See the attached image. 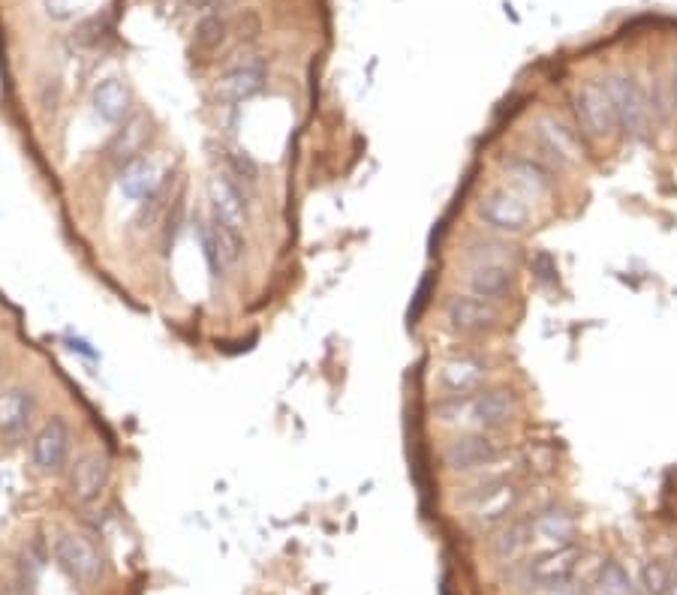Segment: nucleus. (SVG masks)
<instances>
[{
  "label": "nucleus",
  "instance_id": "obj_1",
  "mask_svg": "<svg viewBox=\"0 0 677 595\" xmlns=\"http://www.w3.org/2000/svg\"><path fill=\"white\" fill-rule=\"evenodd\" d=\"M518 409L522 403L512 388L488 386L464 397H437L431 403V419L455 433H470V430L499 433L515 421Z\"/></svg>",
  "mask_w": 677,
  "mask_h": 595
},
{
  "label": "nucleus",
  "instance_id": "obj_2",
  "mask_svg": "<svg viewBox=\"0 0 677 595\" xmlns=\"http://www.w3.org/2000/svg\"><path fill=\"white\" fill-rule=\"evenodd\" d=\"M476 478V485L461 494V508L476 529H497L522 506V485L506 473H482Z\"/></svg>",
  "mask_w": 677,
  "mask_h": 595
},
{
  "label": "nucleus",
  "instance_id": "obj_3",
  "mask_svg": "<svg viewBox=\"0 0 677 595\" xmlns=\"http://www.w3.org/2000/svg\"><path fill=\"white\" fill-rule=\"evenodd\" d=\"M602 85L609 90L611 106L617 115V127L626 136H642L651 121V109H647V90H644L642 69L633 64H611L600 73Z\"/></svg>",
  "mask_w": 677,
  "mask_h": 595
},
{
  "label": "nucleus",
  "instance_id": "obj_4",
  "mask_svg": "<svg viewBox=\"0 0 677 595\" xmlns=\"http://www.w3.org/2000/svg\"><path fill=\"white\" fill-rule=\"evenodd\" d=\"M509 457V445L499 440L497 433H455L452 440H445L440 461L449 473L455 475H482L494 473L503 461Z\"/></svg>",
  "mask_w": 677,
  "mask_h": 595
},
{
  "label": "nucleus",
  "instance_id": "obj_5",
  "mask_svg": "<svg viewBox=\"0 0 677 595\" xmlns=\"http://www.w3.org/2000/svg\"><path fill=\"white\" fill-rule=\"evenodd\" d=\"M572 111H576L578 130L588 136L590 142H611L617 136V115L611 106L609 90L602 85L600 76L578 78L569 94Z\"/></svg>",
  "mask_w": 677,
  "mask_h": 595
},
{
  "label": "nucleus",
  "instance_id": "obj_6",
  "mask_svg": "<svg viewBox=\"0 0 677 595\" xmlns=\"http://www.w3.org/2000/svg\"><path fill=\"white\" fill-rule=\"evenodd\" d=\"M476 220L482 229L503 235V238H518L534 226V210L527 205V198L518 196L515 190L494 187L476 198Z\"/></svg>",
  "mask_w": 677,
  "mask_h": 595
},
{
  "label": "nucleus",
  "instance_id": "obj_7",
  "mask_svg": "<svg viewBox=\"0 0 677 595\" xmlns=\"http://www.w3.org/2000/svg\"><path fill=\"white\" fill-rule=\"evenodd\" d=\"M52 556H55L57 569L78 586L100 584L103 574H106V560L97 551V544L88 536L73 532V529L57 532L55 541H52Z\"/></svg>",
  "mask_w": 677,
  "mask_h": 595
},
{
  "label": "nucleus",
  "instance_id": "obj_8",
  "mask_svg": "<svg viewBox=\"0 0 677 595\" xmlns=\"http://www.w3.org/2000/svg\"><path fill=\"white\" fill-rule=\"evenodd\" d=\"M584 560V551L572 544H560V548H545V551L534 553L530 560L522 562V581L530 589L548 593L560 584H569L576 577L578 565Z\"/></svg>",
  "mask_w": 677,
  "mask_h": 595
},
{
  "label": "nucleus",
  "instance_id": "obj_9",
  "mask_svg": "<svg viewBox=\"0 0 677 595\" xmlns=\"http://www.w3.org/2000/svg\"><path fill=\"white\" fill-rule=\"evenodd\" d=\"M31 466L40 475H64L73 463V428L64 415H52L31 436Z\"/></svg>",
  "mask_w": 677,
  "mask_h": 595
},
{
  "label": "nucleus",
  "instance_id": "obj_10",
  "mask_svg": "<svg viewBox=\"0 0 677 595\" xmlns=\"http://www.w3.org/2000/svg\"><path fill=\"white\" fill-rule=\"evenodd\" d=\"M491 361L485 355H452L437 364L433 388L440 397H464L491 386Z\"/></svg>",
  "mask_w": 677,
  "mask_h": 595
},
{
  "label": "nucleus",
  "instance_id": "obj_11",
  "mask_svg": "<svg viewBox=\"0 0 677 595\" xmlns=\"http://www.w3.org/2000/svg\"><path fill=\"white\" fill-rule=\"evenodd\" d=\"M443 316L445 325L455 331V334L479 337V334H491V331L499 328L503 310H499L497 301H485V298L461 292V295H452L445 301Z\"/></svg>",
  "mask_w": 677,
  "mask_h": 595
},
{
  "label": "nucleus",
  "instance_id": "obj_12",
  "mask_svg": "<svg viewBox=\"0 0 677 595\" xmlns=\"http://www.w3.org/2000/svg\"><path fill=\"white\" fill-rule=\"evenodd\" d=\"M40 415V397L28 386L0 388V440L22 442L31 436Z\"/></svg>",
  "mask_w": 677,
  "mask_h": 595
},
{
  "label": "nucleus",
  "instance_id": "obj_13",
  "mask_svg": "<svg viewBox=\"0 0 677 595\" xmlns=\"http://www.w3.org/2000/svg\"><path fill=\"white\" fill-rule=\"evenodd\" d=\"M268 82V64L266 57L254 55L245 64H235L233 69H226L221 78H217V88H214V97L226 102V106H238V102H247L254 99L259 90L266 88Z\"/></svg>",
  "mask_w": 677,
  "mask_h": 595
},
{
  "label": "nucleus",
  "instance_id": "obj_14",
  "mask_svg": "<svg viewBox=\"0 0 677 595\" xmlns=\"http://www.w3.org/2000/svg\"><path fill=\"white\" fill-rule=\"evenodd\" d=\"M69 496L76 499L78 506H90L97 502L109 485V461L103 452H82L76 461L69 463Z\"/></svg>",
  "mask_w": 677,
  "mask_h": 595
},
{
  "label": "nucleus",
  "instance_id": "obj_15",
  "mask_svg": "<svg viewBox=\"0 0 677 595\" xmlns=\"http://www.w3.org/2000/svg\"><path fill=\"white\" fill-rule=\"evenodd\" d=\"M499 165H503V172L509 175L512 184L522 190L524 196H534V198L551 196V190H555V169L545 163L542 156L515 151V154L503 156V163Z\"/></svg>",
  "mask_w": 677,
  "mask_h": 595
},
{
  "label": "nucleus",
  "instance_id": "obj_16",
  "mask_svg": "<svg viewBox=\"0 0 677 595\" xmlns=\"http://www.w3.org/2000/svg\"><path fill=\"white\" fill-rule=\"evenodd\" d=\"M530 130H534V139L536 144H539V151L551 156L557 165H578L584 160L572 130H569L560 118H555V115H548V111L536 115L534 123H530Z\"/></svg>",
  "mask_w": 677,
  "mask_h": 595
},
{
  "label": "nucleus",
  "instance_id": "obj_17",
  "mask_svg": "<svg viewBox=\"0 0 677 595\" xmlns=\"http://www.w3.org/2000/svg\"><path fill=\"white\" fill-rule=\"evenodd\" d=\"M527 520H530V529H534V541H539L545 548L572 544L578 536V518L567 506H557V502L536 508Z\"/></svg>",
  "mask_w": 677,
  "mask_h": 595
},
{
  "label": "nucleus",
  "instance_id": "obj_18",
  "mask_svg": "<svg viewBox=\"0 0 677 595\" xmlns=\"http://www.w3.org/2000/svg\"><path fill=\"white\" fill-rule=\"evenodd\" d=\"M208 210L221 214L223 220H229L238 229L250 226V202H247L245 190L223 172H214L208 177Z\"/></svg>",
  "mask_w": 677,
  "mask_h": 595
},
{
  "label": "nucleus",
  "instance_id": "obj_19",
  "mask_svg": "<svg viewBox=\"0 0 677 595\" xmlns=\"http://www.w3.org/2000/svg\"><path fill=\"white\" fill-rule=\"evenodd\" d=\"M464 289L485 301H503L515 289V268L509 264H466Z\"/></svg>",
  "mask_w": 677,
  "mask_h": 595
},
{
  "label": "nucleus",
  "instance_id": "obj_20",
  "mask_svg": "<svg viewBox=\"0 0 677 595\" xmlns=\"http://www.w3.org/2000/svg\"><path fill=\"white\" fill-rule=\"evenodd\" d=\"M90 106H94V115L100 118L103 123H111V127H121L130 115H133V94L123 85L121 78H106L94 88V97H90Z\"/></svg>",
  "mask_w": 677,
  "mask_h": 595
},
{
  "label": "nucleus",
  "instance_id": "obj_21",
  "mask_svg": "<svg viewBox=\"0 0 677 595\" xmlns=\"http://www.w3.org/2000/svg\"><path fill=\"white\" fill-rule=\"evenodd\" d=\"M461 262L464 264H509L515 268L518 262V250L509 241H503V235L494 231H482V235H470L461 247Z\"/></svg>",
  "mask_w": 677,
  "mask_h": 595
},
{
  "label": "nucleus",
  "instance_id": "obj_22",
  "mask_svg": "<svg viewBox=\"0 0 677 595\" xmlns=\"http://www.w3.org/2000/svg\"><path fill=\"white\" fill-rule=\"evenodd\" d=\"M160 181H163L160 169H157L151 156L144 154L127 160V163L121 165V172H118V190H121L127 198H133V202H144V198L160 187Z\"/></svg>",
  "mask_w": 677,
  "mask_h": 595
},
{
  "label": "nucleus",
  "instance_id": "obj_23",
  "mask_svg": "<svg viewBox=\"0 0 677 595\" xmlns=\"http://www.w3.org/2000/svg\"><path fill=\"white\" fill-rule=\"evenodd\" d=\"M534 544V529H530V520H506L494 529L488 548L494 553V560L499 562H518L527 553V548Z\"/></svg>",
  "mask_w": 677,
  "mask_h": 595
},
{
  "label": "nucleus",
  "instance_id": "obj_24",
  "mask_svg": "<svg viewBox=\"0 0 677 595\" xmlns=\"http://www.w3.org/2000/svg\"><path fill=\"white\" fill-rule=\"evenodd\" d=\"M148 118L144 115H130L127 121L115 130V136L109 139V144H106V154H109L111 163H127V160H133V156L142 154L144 142H148Z\"/></svg>",
  "mask_w": 677,
  "mask_h": 595
},
{
  "label": "nucleus",
  "instance_id": "obj_25",
  "mask_svg": "<svg viewBox=\"0 0 677 595\" xmlns=\"http://www.w3.org/2000/svg\"><path fill=\"white\" fill-rule=\"evenodd\" d=\"M217 163H221L223 175L233 177L241 190L256 187V184H259V163H256L247 151H241V148L221 144V148H217Z\"/></svg>",
  "mask_w": 677,
  "mask_h": 595
},
{
  "label": "nucleus",
  "instance_id": "obj_26",
  "mask_svg": "<svg viewBox=\"0 0 677 595\" xmlns=\"http://www.w3.org/2000/svg\"><path fill=\"white\" fill-rule=\"evenodd\" d=\"M208 223H212L214 235H217V244H221L226 264L233 268V264L241 262V256H245L247 250L245 229H238V226H233L229 220H223L221 214H214V210H208Z\"/></svg>",
  "mask_w": 677,
  "mask_h": 595
},
{
  "label": "nucleus",
  "instance_id": "obj_27",
  "mask_svg": "<svg viewBox=\"0 0 677 595\" xmlns=\"http://www.w3.org/2000/svg\"><path fill=\"white\" fill-rule=\"evenodd\" d=\"M193 235H196V241H200L202 259L208 264L212 277H223V271H226L229 264L223 259V250L221 244H217L212 223H208V214H196V217H193Z\"/></svg>",
  "mask_w": 677,
  "mask_h": 595
},
{
  "label": "nucleus",
  "instance_id": "obj_28",
  "mask_svg": "<svg viewBox=\"0 0 677 595\" xmlns=\"http://www.w3.org/2000/svg\"><path fill=\"white\" fill-rule=\"evenodd\" d=\"M593 595H638L633 577L623 569L621 562H602L597 581H593Z\"/></svg>",
  "mask_w": 677,
  "mask_h": 595
},
{
  "label": "nucleus",
  "instance_id": "obj_29",
  "mask_svg": "<svg viewBox=\"0 0 677 595\" xmlns=\"http://www.w3.org/2000/svg\"><path fill=\"white\" fill-rule=\"evenodd\" d=\"M226 36H229V22H226V15H221V12H208V15H202L200 24H196L193 43H196V48H202V52H217V48L226 43Z\"/></svg>",
  "mask_w": 677,
  "mask_h": 595
},
{
  "label": "nucleus",
  "instance_id": "obj_30",
  "mask_svg": "<svg viewBox=\"0 0 677 595\" xmlns=\"http://www.w3.org/2000/svg\"><path fill=\"white\" fill-rule=\"evenodd\" d=\"M675 569H668L663 560H651L642 569V593L644 595H668Z\"/></svg>",
  "mask_w": 677,
  "mask_h": 595
},
{
  "label": "nucleus",
  "instance_id": "obj_31",
  "mask_svg": "<svg viewBox=\"0 0 677 595\" xmlns=\"http://www.w3.org/2000/svg\"><path fill=\"white\" fill-rule=\"evenodd\" d=\"M229 33H235V40L238 43H256L259 36H262V19H259V12L256 10H238L235 12V19L229 22Z\"/></svg>",
  "mask_w": 677,
  "mask_h": 595
},
{
  "label": "nucleus",
  "instance_id": "obj_32",
  "mask_svg": "<svg viewBox=\"0 0 677 595\" xmlns=\"http://www.w3.org/2000/svg\"><path fill=\"white\" fill-rule=\"evenodd\" d=\"M666 90H668V106H671V115L677 118V48H671L666 55Z\"/></svg>",
  "mask_w": 677,
  "mask_h": 595
},
{
  "label": "nucleus",
  "instance_id": "obj_33",
  "mask_svg": "<svg viewBox=\"0 0 677 595\" xmlns=\"http://www.w3.org/2000/svg\"><path fill=\"white\" fill-rule=\"evenodd\" d=\"M88 0H45V12L52 15V19H69V15H76V10H82Z\"/></svg>",
  "mask_w": 677,
  "mask_h": 595
},
{
  "label": "nucleus",
  "instance_id": "obj_34",
  "mask_svg": "<svg viewBox=\"0 0 677 595\" xmlns=\"http://www.w3.org/2000/svg\"><path fill=\"white\" fill-rule=\"evenodd\" d=\"M545 595H590L588 589H581V586H576L572 584V581H569V584H560V586H555V589H548V593Z\"/></svg>",
  "mask_w": 677,
  "mask_h": 595
},
{
  "label": "nucleus",
  "instance_id": "obj_35",
  "mask_svg": "<svg viewBox=\"0 0 677 595\" xmlns=\"http://www.w3.org/2000/svg\"><path fill=\"white\" fill-rule=\"evenodd\" d=\"M238 7H241V0H214V3H212V10L221 12V15L238 10Z\"/></svg>",
  "mask_w": 677,
  "mask_h": 595
},
{
  "label": "nucleus",
  "instance_id": "obj_36",
  "mask_svg": "<svg viewBox=\"0 0 677 595\" xmlns=\"http://www.w3.org/2000/svg\"><path fill=\"white\" fill-rule=\"evenodd\" d=\"M181 3H184V7H187V10H212V3L214 0H181Z\"/></svg>",
  "mask_w": 677,
  "mask_h": 595
},
{
  "label": "nucleus",
  "instance_id": "obj_37",
  "mask_svg": "<svg viewBox=\"0 0 677 595\" xmlns=\"http://www.w3.org/2000/svg\"><path fill=\"white\" fill-rule=\"evenodd\" d=\"M668 595H677V572H675V577H671V586H668Z\"/></svg>",
  "mask_w": 677,
  "mask_h": 595
},
{
  "label": "nucleus",
  "instance_id": "obj_38",
  "mask_svg": "<svg viewBox=\"0 0 677 595\" xmlns=\"http://www.w3.org/2000/svg\"><path fill=\"white\" fill-rule=\"evenodd\" d=\"M19 595H34V593H19Z\"/></svg>",
  "mask_w": 677,
  "mask_h": 595
}]
</instances>
